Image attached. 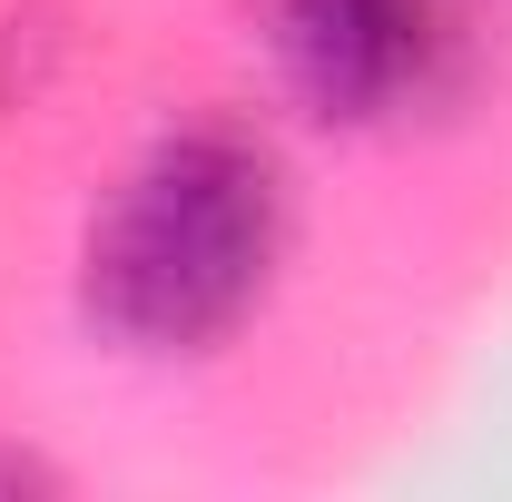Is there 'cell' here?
Wrapping results in <instances>:
<instances>
[{"label":"cell","instance_id":"obj_3","mask_svg":"<svg viewBox=\"0 0 512 502\" xmlns=\"http://www.w3.org/2000/svg\"><path fill=\"white\" fill-rule=\"evenodd\" d=\"M40 483H50V473H40L30 453H0V502H10V493H40Z\"/></svg>","mask_w":512,"mask_h":502},{"label":"cell","instance_id":"obj_1","mask_svg":"<svg viewBox=\"0 0 512 502\" xmlns=\"http://www.w3.org/2000/svg\"><path fill=\"white\" fill-rule=\"evenodd\" d=\"M286 247L276 158L237 128H178L119 178L109 217L89 227V315L148 345L197 355L266 296Z\"/></svg>","mask_w":512,"mask_h":502},{"label":"cell","instance_id":"obj_2","mask_svg":"<svg viewBox=\"0 0 512 502\" xmlns=\"http://www.w3.org/2000/svg\"><path fill=\"white\" fill-rule=\"evenodd\" d=\"M444 50L434 0H276V60L325 119H384Z\"/></svg>","mask_w":512,"mask_h":502}]
</instances>
